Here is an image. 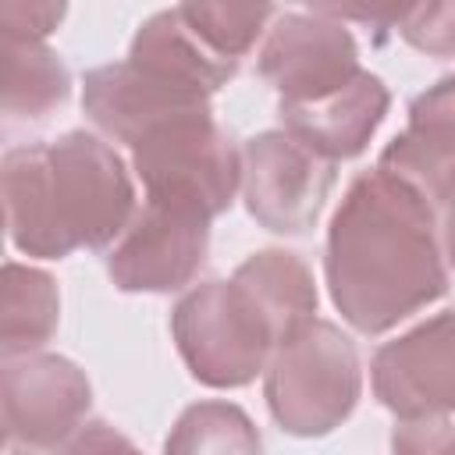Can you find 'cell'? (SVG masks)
<instances>
[{"instance_id":"cell-6","label":"cell","mask_w":455,"mask_h":455,"mask_svg":"<svg viewBox=\"0 0 455 455\" xmlns=\"http://www.w3.org/2000/svg\"><path fill=\"white\" fill-rule=\"evenodd\" d=\"M259 75L277 92V110L320 103L352 85L359 68V46L345 21L320 11L274 14L259 50Z\"/></svg>"},{"instance_id":"cell-18","label":"cell","mask_w":455,"mask_h":455,"mask_svg":"<svg viewBox=\"0 0 455 455\" xmlns=\"http://www.w3.org/2000/svg\"><path fill=\"white\" fill-rule=\"evenodd\" d=\"M178 11L206 39V46L235 64H242V57L274 18V7L267 4H178Z\"/></svg>"},{"instance_id":"cell-12","label":"cell","mask_w":455,"mask_h":455,"mask_svg":"<svg viewBox=\"0 0 455 455\" xmlns=\"http://www.w3.org/2000/svg\"><path fill=\"white\" fill-rule=\"evenodd\" d=\"M377 167L412 185L430 206L455 203V75L409 103V124L384 146Z\"/></svg>"},{"instance_id":"cell-16","label":"cell","mask_w":455,"mask_h":455,"mask_svg":"<svg viewBox=\"0 0 455 455\" xmlns=\"http://www.w3.org/2000/svg\"><path fill=\"white\" fill-rule=\"evenodd\" d=\"M60 320V295L46 270L7 263L4 267V331L0 352L4 359H21L43 348Z\"/></svg>"},{"instance_id":"cell-11","label":"cell","mask_w":455,"mask_h":455,"mask_svg":"<svg viewBox=\"0 0 455 455\" xmlns=\"http://www.w3.org/2000/svg\"><path fill=\"white\" fill-rule=\"evenodd\" d=\"M82 110L110 139L135 146L142 135H149L153 128L174 117L210 110V100L167 78H156L132 60H117V64L92 68L85 75Z\"/></svg>"},{"instance_id":"cell-19","label":"cell","mask_w":455,"mask_h":455,"mask_svg":"<svg viewBox=\"0 0 455 455\" xmlns=\"http://www.w3.org/2000/svg\"><path fill=\"white\" fill-rule=\"evenodd\" d=\"M391 25L419 53L455 57V4H416L395 7Z\"/></svg>"},{"instance_id":"cell-17","label":"cell","mask_w":455,"mask_h":455,"mask_svg":"<svg viewBox=\"0 0 455 455\" xmlns=\"http://www.w3.org/2000/svg\"><path fill=\"white\" fill-rule=\"evenodd\" d=\"M164 455H263L256 423L235 402L188 405L164 441Z\"/></svg>"},{"instance_id":"cell-23","label":"cell","mask_w":455,"mask_h":455,"mask_svg":"<svg viewBox=\"0 0 455 455\" xmlns=\"http://www.w3.org/2000/svg\"><path fill=\"white\" fill-rule=\"evenodd\" d=\"M441 252H444V263L455 270V203L444 210V220H441Z\"/></svg>"},{"instance_id":"cell-3","label":"cell","mask_w":455,"mask_h":455,"mask_svg":"<svg viewBox=\"0 0 455 455\" xmlns=\"http://www.w3.org/2000/svg\"><path fill=\"white\" fill-rule=\"evenodd\" d=\"M171 334L188 373L206 387L252 384L284 341L267 306L235 277L185 291L171 313Z\"/></svg>"},{"instance_id":"cell-20","label":"cell","mask_w":455,"mask_h":455,"mask_svg":"<svg viewBox=\"0 0 455 455\" xmlns=\"http://www.w3.org/2000/svg\"><path fill=\"white\" fill-rule=\"evenodd\" d=\"M391 455H455V423L444 416L402 419L391 430Z\"/></svg>"},{"instance_id":"cell-9","label":"cell","mask_w":455,"mask_h":455,"mask_svg":"<svg viewBox=\"0 0 455 455\" xmlns=\"http://www.w3.org/2000/svg\"><path fill=\"white\" fill-rule=\"evenodd\" d=\"M0 405L7 444L50 451L82 430V419L92 405V387L71 359L32 352L7 359Z\"/></svg>"},{"instance_id":"cell-4","label":"cell","mask_w":455,"mask_h":455,"mask_svg":"<svg viewBox=\"0 0 455 455\" xmlns=\"http://www.w3.org/2000/svg\"><path fill=\"white\" fill-rule=\"evenodd\" d=\"M363 391L355 345L331 320H309L277 345L263 370V398L274 423L295 437H323L341 427Z\"/></svg>"},{"instance_id":"cell-13","label":"cell","mask_w":455,"mask_h":455,"mask_svg":"<svg viewBox=\"0 0 455 455\" xmlns=\"http://www.w3.org/2000/svg\"><path fill=\"white\" fill-rule=\"evenodd\" d=\"M387 107H391L387 85L373 71H363L341 92L320 103H309V107H284L277 114L288 135H295L302 146H309L323 160L338 164V160L359 156L370 146Z\"/></svg>"},{"instance_id":"cell-22","label":"cell","mask_w":455,"mask_h":455,"mask_svg":"<svg viewBox=\"0 0 455 455\" xmlns=\"http://www.w3.org/2000/svg\"><path fill=\"white\" fill-rule=\"evenodd\" d=\"M53 455H142L121 430L110 423H85L75 437H68Z\"/></svg>"},{"instance_id":"cell-1","label":"cell","mask_w":455,"mask_h":455,"mask_svg":"<svg viewBox=\"0 0 455 455\" xmlns=\"http://www.w3.org/2000/svg\"><path fill=\"white\" fill-rule=\"evenodd\" d=\"M331 302L359 334H384L448 291L434 206L402 178L373 167L352 178L327 228Z\"/></svg>"},{"instance_id":"cell-8","label":"cell","mask_w":455,"mask_h":455,"mask_svg":"<svg viewBox=\"0 0 455 455\" xmlns=\"http://www.w3.org/2000/svg\"><path fill=\"white\" fill-rule=\"evenodd\" d=\"M210 249V217L146 199L107 252V274L121 291L167 295L185 288Z\"/></svg>"},{"instance_id":"cell-7","label":"cell","mask_w":455,"mask_h":455,"mask_svg":"<svg viewBox=\"0 0 455 455\" xmlns=\"http://www.w3.org/2000/svg\"><path fill=\"white\" fill-rule=\"evenodd\" d=\"M334 185V164L284 128L259 132L242 146L245 210L274 235H302L316 224Z\"/></svg>"},{"instance_id":"cell-2","label":"cell","mask_w":455,"mask_h":455,"mask_svg":"<svg viewBox=\"0 0 455 455\" xmlns=\"http://www.w3.org/2000/svg\"><path fill=\"white\" fill-rule=\"evenodd\" d=\"M4 213L14 249L64 259L75 249H103L135 217V185L124 160L89 132L7 149Z\"/></svg>"},{"instance_id":"cell-15","label":"cell","mask_w":455,"mask_h":455,"mask_svg":"<svg viewBox=\"0 0 455 455\" xmlns=\"http://www.w3.org/2000/svg\"><path fill=\"white\" fill-rule=\"evenodd\" d=\"M71 96V75L43 39L4 36V114L39 121Z\"/></svg>"},{"instance_id":"cell-14","label":"cell","mask_w":455,"mask_h":455,"mask_svg":"<svg viewBox=\"0 0 455 455\" xmlns=\"http://www.w3.org/2000/svg\"><path fill=\"white\" fill-rule=\"evenodd\" d=\"M128 60L206 100L220 85H228L238 71L235 60H224L213 46H206V39L181 18L178 7L156 11L153 18L142 21V28L128 46Z\"/></svg>"},{"instance_id":"cell-5","label":"cell","mask_w":455,"mask_h":455,"mask_svg":"<svg viewBox=\"0 0 455 455\" xmlns=\"http://www.w3.org/2000/svg\"><path fill=\"white\" fill-rule=\"evenodd\" d=\"M132 167L146 199L220 217L242 188V153L213 121V110L174 117L132 146Z\"/></svg>"},{"instance_id":"cell-10","label":"cell","mask_w":455,"mask_h":455,"mask_svg":"<svg viewBox=\"0 0 455 455\" xmlns=\"http://www.w3.org/2000/svg\"><path fill=\"white\" fill-rule=\"evenodd\" d=\"M373 395L402 419L455 412V309L384 341L370 366Z\"/></svg>"},{"instance_id":"cell-21","label":"cell","mask_w":455,"mask_h":455,"mask_svg":"<svg viewBox=\"0 0 455 455\" xmlns=\"http://www.w3.org/2000/svg\"><path fill=\"white\" fill-rule=\"evenodd\" d=\"M64 18V4H4L0 25L4 36L18 39H46Z\"/></svg>"}]
</instances>
